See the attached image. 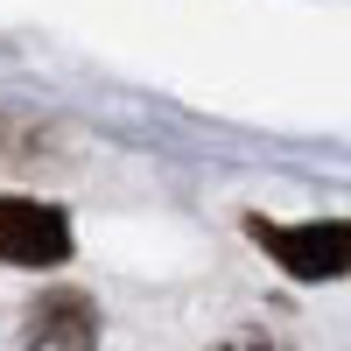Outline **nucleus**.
<instances>
[{"mask_svg": "<svg viewBox=\"0 0 351 351\" xmlns=\"http://www.w3.org/2000/svg\"><path fill=\"white\" fill-rule=\"evenodd\" d=\"M246 232L281 260V274H295V281H337V274H351V225L344 218H309V225L246 218Z\"/></svg>", "mask_w": 351, "mask_h": 351, "instance_id": "nucleus-1", "label": "nucleus"}, {"mask_svg": "<svg viewBox=\"0 0 351 351\" xmlns=\"http://www.w3.org/2000/svg\"><path fill=\"white\" fill-rule=\"evenodd\" d=\"M0 260L8 267H56L71 260V218L36 197H0Z\"/></svg>", "mask_w": 351, "mask_h": 351, "instance_id": "nucleus-2", "label": "nucleus"}, {"mask_svg": "<svg viewBox=\"0 0 351 351\" xmlns=\"http://www.w3.org/2000/svg\"><path fill=\"white\" fill-rule=\"evenodd\" d=\"M28 337H36V344H56V351H92V344H99V316H92L84 295L56 288V295H43L36 309H28Z\"/></svg>", "mask_w": 351, "mask_h": 351, "instance_id": "nucleus-3", "label": "nucleus"}, {"mask_svg": "<svg viewBox=\"0 0 351 351\" xmlns=\"http://www.w3.org/2000/svg\"><path fill=\"white\" fill-rule=\"evenodd\" d=\"M218 351H288V344H274L267 330H239V337H225Z\"/></svg>", "mask_w": 351, "mask_h": 351, "instance_id": "nucleus-4", "label": "nucleus"}]
</instances>
